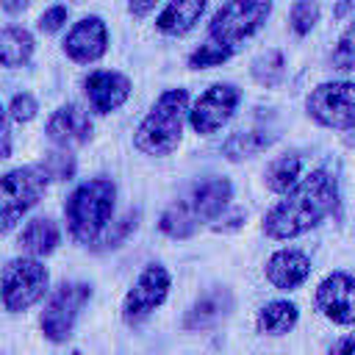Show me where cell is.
<instances>
[{"mask_svg": "<svg viewBox=\"0 0 355 355\" xmlns=\"http://www.w3.org/2000/svg\"><path fill=\"white\" fill-rule=\"evenodd\" d=\"M338 208V180L327 169H311L263 214L261 230L272 241H291L322 225Z\"/></svg>", "mask_w": 355, "mask_h": 355, "instance_id": "6da1fadb", "label": "cell"}, {"mask_svg": "<svg viewBox=\"0 0 355 355\" xmlns=\"http://www.w3.org/2000/svg\"><path fill=\"white\" fill-rule=\"evenodd\" d=\"M186 119H189V92L180 86L161 92L153 108L139 122L133 133V147L150 158L172 155L183 139Z\"/></svg>", "mask_w": 355, "mask_h": 355, "instance_id": "7a4b0ae2", "label": "cell"}, {"mask_svg": "<svg viewBox=\"0 0 355 355\" xmlns=\"http://www.w3.org/2000/svg\"><path fill=\"white\" fill-rule=\"evenodd\" d=\"M116 186L111 178H92L72 189L64 202V222L72 241L92 247L105 225L114 219Z\"/></svg>", "mask_w": 355, "mask_h": 355, "instance_id": "3957f363", "label": "cell"}, {"mask_svg": "<svg viewBox=\"0 0 355 355\" xmlns=\"http://www.w3.org/2000/svg\"><path fill=\"white\" fill-rule=\"evenodd\" d=\"M50 291V272L42 258L17 255L0 269V305L8 313H25Z\"/></svg>", "mask_w": 355, "mask_h": 355, "instance_id": "277c9868", "label": "cell"}, {"mask_svg": "<svg viewBox=\"0 0 355 355\" xmlns=\"http://www.w3.org/2000/svg\"><path fill=\"white\" fill-rule=\"evenodd\" d=\"M269 17L272 0H227L214 11L208 22V39L236 53L266 25Z\"/></svg>", "mask_w": 355, "mask_h": 355, "instance_id": "5b68a950", "label": "cell"}, {"mask_svg": "<svg viewBox=\"0 0 355 355\" xmlns=\"http://www.w3.org/2000/svg\"><path fill=\"white\" fill-rule=\"evenodd\" d=\"M89 300H92V286L83 280H64L55 288H50L44 308L39 313L42 336L50 344H67Z\"/></svg>", "mask_w": 355, "mask_h": 355, "instance_id": "8992f818", "label": "cell"}, {"mask_svg": "<svg viewBox=\"0 0 355 355\" xmlns=\"http://www.w3.org/2000/svg\"><path fill=\"white\" fill-rule=\"evenodd\" d=\"M50 178L42 172L39 164L17 166L0 175V233L14 230L22 216L39 205L47 191Z\"/></svg>", "mask_w": 355, "mask_h": 355, "instance_id": "52a82bcc", "label": "cell"}, {"mask_svg": "<svg viewBox=\"0 0 355 355\" xmlns=\"http://www.w3.org/2000/svg\"><path fill=\"white\" fill-rule=\"evenodd\" d=\"M305 114L330 130H355V83L324 80L305 97Z\"/></svg>", "mask_w": 355, "mask_h": 355, "instance_id": "ba28073f", "label": "cell"}, {"mask_svg": "<svg viewBox=\"0 0 355 355\" xmlns=\"http://www.w3.org/2000/svg\"><path fill=\"white\" fill-rule=\"evenodd\" d=\"M172 288V275L164 263H147L139 277L133 280V286L125 291L122 297V322L128 327L141 324L147 316H153L169 297Z\"/></svg>", "mask_w": 355, "mask_h": 355, "instance_id": "9c48e42d", "label": "cell"}, {"mask_svg": "<svg viewBox=\"0 0 355 355\" xmlns=\"http://www.w3.org/2000/svg\"><path fill=\"white\" fill-rule=\"evenodd\" d=\"M241 105V89L230 80L211 83L194 103H189V125L200 136H214L219 133L239 111Z\"/></svg>", "mask_w": 355, "mask_h": 355, "instance_id": "30bf717a", "label": "cell"}, {"mask_svg": "<svg viewBox=\"0 0 355 355\" xmlns=\"http://www.w3.org/2000/svg\"><path fill=\"white\" fill-rule=\"evenodd\" d=\"M316 311L341 327H355V275L349 272H330L313 294Z\"/></svg>", "mask_w": 355, "mask_h": 355, "instance_id": "8fae6325", "label": "cell"}, {"mask_svg": "<svg viewBox=\"0 0 355 355\" xmlns=\"http://www.w3.org/2000/svg\"><path fill=\"white\" fill-rule=\"evenodd\" d=\"M61 50L69 61L75 64H94L108 53V25L103 17L89 14L80 17L78 22H72V28L67 31Z\"/></svg>", "mask_w": 355, "mask_h": 355, "instance_id": "7c38bea8", "label": "cell"}, {"mask_svg": "<svg viewBox=\"0 0 355 355\" xmlns=\"http://www.w3.org/2000/svg\"><path fill=\"white\" fill-rule=\"evenodd\" d=\"M133 92V83L119 69H94L83 78V94L89 100V111L105 116L119 111Z\"/></svg>", "mask_w": 355, "mask_h": 355, "instance_id": "4fadbf2b", "label": "cell"}, {"mask_svg": "<svg viewBox=\"0 0 355 355\" xmlns=\"http://www.w3.org/2000/svg\"><path fill=\"white\" fill-rule=\"evenodd\" d=\"M92 116L80 103H64L58 105L47 122H44V133L50 139V144L61 147V150H72V147H83L92 139Z\"/></svg>", "mask_w": 355, "mask_h": 355, "instance_id": "5bb4252c", "label": "cell"}, {"mask_svg": "<svg viewBox=\"0 0 355 355\" xmlns=\"http://www.w3.org/2000/svg\"><path fill=\"white\" fill-rule=\"evenodd\" d=\"M183 200L189 202L197 225H208V222H216L227 208H230V200H233V183L227 178H208V180H200L194 183Z\"/></svg>", "mask_w": 355, "mask_h": 355, "instance_id": "9a60e30c", "label": "cell"}, {"mask_svg": "<svg viewBox=\"0 0 355 355\" xmlns=\"http://www.w3.org/2000/svg\"><path fill=\"white\" fill-rule=\"evenodd\" d=\"M311 258L297 247L275 250L263 263V277L277 291H297L311 277Z\"/></svg>", "mask_w": 355, "mask_h": 355, "instance_id": "2e32d148", "label": "cell"}, {"mask_svg": "<svg viewBox=\"0 0 355 355\" xmlns=\"http://www.w3.org/2000/svg\"><path fill=\"white\" fill-rule=\"evenodd\" d=\"M233 308H236L233 291H230L227 286H216V288H211L208 294L197 297V300L189 305V311H186V316H183V330H189V333L211 330V327H216L222 319H227V316L233 313Z\"/></svg>", "mask_w": 355, "mask_h": 355, "instance_id": "e0dca14e", "label": "cell"}, {"mask_svg": "<svg viewBox=\"0 0 355 355\" xmlns=\"http://www.w3.org/2000/svg\"><path fill=\"white\" fill-rule=\"evenodd\" d=\"M58 244H61V230L50 216H36V219L25 222V227L17 236L19 255H31V258H44Z\"/></svg>", "mask_w": 355, "mask_h": 355, "instance_id": "ac0fdd59", "label": "cell"}, {"mask_svg": "<svg viewBox=\"0 0 355 355\" xmlns=\"http://www.w3.org/2000/svg\"><path fill=\"white\" fill-rule=\"evenodd\" d=\"M208 0H169L155 17V28L164 36H186L205 14Z\"/></svg>", "mask_w": 355, "mask_h": 355, "instance_id": "d6986e66", "label": "cell"}, {"mask_svg": "<svg viewBox=\"0 0 355 355\" xmlns=\"http://www.w3.org/2000/svg\"><path fill=\"white\" fill-rule=\"evenodd\" d=\"M36 53V39L22 25H6L0 28V67L19 69L28 67Z\"/></svg>", "mask_w": 355, "mask_h": 355, "instance_id": "ffe728a7", "label": "cell"}, {"mask_svg": "<svg viewBox=\"0 0 355 355\" xmlns=\"http://www.w3.org/2000/svg\"><path fill=\"white\" fill-rule=\"evenodd\" d=\"M277 133L266 130V128H250V130H236L230 133L225 141H222V155L233 164L239 161H247V158H255L258 153L269 150L275 144Z\"/></svg>", "mask_w": 355, "mask_h": 355, "instance_id": "44dd1931", "label": "cell"}, {"mask_svg": "<svg viewBox=\"0 0 355 355\" xmlns=\"http://www.w3.org/2000/svg\"><path fill=\"white\" fill-rule=\"evenodd\" d=\"M300 308L291 300H269L255 313V330L261 336H286L297 327Z\"/></svg>", "mask_w": 355, "mask_h": 355, "instance_id": "7402d4cb", "label": "cell"}, {"mask_svg": "<svg viewBox=\"0 0 355 355\" xmlns=\"http://www.w3.org/2000/svg\"><path fill=\"white\" fill-rule=\"evenodd\" d=\"M302 178V158L297 153H283L272 158L263 169V186L272 194H286Z\"/></svg>", "mask_w": 355, "mask_h": 355, "instance_id": "603a6c76", "label": "cell"}, {"mask_svg": "<svg viewBox=\"0 0 355 355\" xmlns=\"http://www.w3.org/2000/svg\"><path fill=\"white\" fill-rule=\"evenodd\" d=\"M158 230H161L164 236L175 239V241H183V239H191V236L200 230V225H197V219H194L189 202L180 197V200L169 202V205L161 211V216H158Z\"/></svg>", "mask_w": 355, "mask_h": 355, "instance_id": "cb8c5ba5", "label": "cell"}, {"mask_svg": "<svg viewBox=\"0 0 355 355\" xmlns=\"http://www.w3.org/2000/svg\"><path fill=\"white\" fill-rule=\"evenodd\" d=\"M283 75H286V58L280 50H266L252 61V78L266 89L277 86Z\"/></svg>", "mask_w": 355, "mask_h": 355, "instance_id": "d4e9b609", "label": "cell"}, {"mask_svg": "<svg viewBox=\"0 0 355 355\" xmlns=\"http://www.w3.org/2000/svg\"><path fill=\"white\" fill-rule=\"evenodd\" d=\"M136 225H139V211H128V214H122L116 222L111 219L92 247H94V250H103V252H105V250H114V247H119V244L136 230Z\"/></svg>", "mask_w": 355, "mask_h": 355, "instance_id": "484cf974", "label": "cell"}, {"mask_svg": "<svg viewBox=\"0 0 355 355\" xmlns=\"http://www.w3.org/2000/svg\"><path fill=\"white\" fill-rule=\"evenodd\" d=\"M330 67L338 72H355V17L336 39V47L330 53Z\"/></svg>", "mask_w": 355, "mask_h": 355, "instance_id": "4316f807", "label": "cell"}, {"mask_svg": "<svg viewBox=\"0 0 355 355\" xmlns=\"http://www.w3.org/2000/svg\"><path fill=\"white\" fill-rule=\"evenodd\" d=\"M319 22V3L316 0H294L288 8V28L297 36H308Z\"/></svg>", "mask_w": 355, "mask_h": 355, "instance_id": "83f0119b", "label": "cell"}, {"mask_svg": "<svg viewBox=\"0 0 355 355\" xmlns=\"http://www.w3.org/2000/svg\"><path fill=\"white\" fill-rule=\"evenodd\" d=\"M39 166H42V172H44L50 180H69V178L75 175V169H78L75 155H72L69 150H61V147L50 150V153L39 161Z\"/></svg>", "mask_w": 355, "mask_h": 355, "instance_id": "f1b7e54d", "label": "cell"}, {"mask_svg": "<svg viewBox=\"0 0 355 355\" xmlns=\"http://www.w3.org/2000/svg\"><path fill=\"white\" fill-rule=\"evenodd\" d=\"M233 55H236L233 50H227V47H222V44L208 39L205 44H200L197 50L189 53V69H211V67H219V64L230 61Z\"/></svg>", "mask_w": 355, "mask_h": 355, "instance_id": "f546056e", "label": "cell"}, {"mask_svg": "<svg viewBox=\"0 0 355 355\" xmlns=\"http://www.w3.org/2000/svg\"><path fill=\"white\" fill-rule=\"evenodd\" d=\"M6 111H8L11 122H19V125H25V122L36 119V114H39V100H36L31 92H19V94H14V97L8 100Z\"/></svg>", "mask_w": 355, "mask_h": 355, "instance_id": "4dcf8cb0", "label": "cell"}, {"mask_svg": "<svg viewBox=\"0 0 355 355\" xmlns=\"http://www.w3.org/2000/svg\"><path fill=\"white\" fill-rule=\"evenodd\" d=\"M67 19H69V8L61 6V3H55V6H50V8H44V11L39 14L36 28H39L42 33H58V31L67 25Z\"/></svg>", "mask_w": 355, "mask_h": 355, "instance_id": "1f68e13d", "label": "cell"}, {"mask_svg": "<svg viewBox=\"0 0 355 355\" xmlns=\"http://www.w3.org/2000/svg\"><path fill=\"white\" fill-rule=\"evenodd\" d=\"M14 153V136H11V116L6 105L0 103V161Z\"/></svg>", "mask_w": 355, "mask_h": 355, "instance_id": "d6a6232c", "label": "cell"}, {"mask_svg": "<svg viewBox=\"0 0 355 355\" xmlns=\"http://www.w3.org/2000/svg\"><path fill=\"white\" fill-rule=\"evenodd\" d=\"M155 3H158V0H128V14H130L133 19H144V17L155 8Z\"/></svg>", "mask_w": 355, "mask_h": 355, "instance_id": "836d02e7", "label": "cell"}, {"mask_svg": "<svg viewBox=\"0 0 355 355\" xmlns=\"http://www.w3.org/2000/svg\"><path fill=\"white\" fill-rule=\"evenodd\" d=\"M327 355H355V336H344V338H338V341L330 347Z\"/></svg>", "mask_w": 355, "mask_h": 355, "instance_id": "e575fe53", "label": "cell"}, {"mask_svg": "<svg viewBox=\"0 0 355 355\" xmlns=\"http://www.w3.org/2000/svg\"><path fill=\"white\" fill-rule=\"evenodd\" d=\"M28 6H31V0H0V8H3L6 14H11V17L22 14Z\"/></svg>", "mask_w": 355, "mask_h": 355, "instance_id": "d590c367", "label": "cell"}, {"mask_svg": "<svg viewBox=\"0 0 355 355\" xmlns=\"http://www.w3.org/2000/svg\"><path fill=\"white\" fill-rule=\"evenodd\" d=\"M72 355H80V352H72Z\"/></svg>", "mask_w": 355, "mask_h": 355, "instance_id": "8d00e7d4", "label": "cell"}]
</instances>
